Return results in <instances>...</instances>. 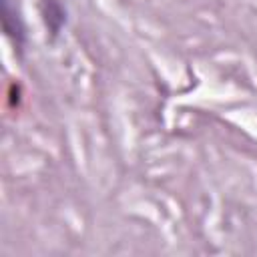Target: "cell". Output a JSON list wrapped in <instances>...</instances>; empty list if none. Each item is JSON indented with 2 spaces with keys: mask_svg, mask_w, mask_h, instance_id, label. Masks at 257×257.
<instances>
[{
  "mask_svg": "<svg viewBox=\"0 0 257 257\" xmlns=\"http://www.w3.org/2000/svg\"><path fill=\"white\" fill-rule=\"evenodd\" d=\"M2 24H4V32L10 38V42L22 50L24 46V24L22 18L18 16L14 4L10 0H2Z\"/></svg>",
  "mask_w": 257,
  "mask_h": 257,
  "instance_id": "cell-1",
  "label": "cell"
},
{
  "mask_svg": "<svg viewBox=\"0 0 257 257\" xmlns=\"http://www.w3.org/2000/svg\"><path fill=\"white\" fill-rule=\"evenodd\" d=\"M42 16H44V24L52 36H56L62 30V26L66 24V12L58 0H44Z\"/></svg>",
  "mask_w": 257,
  "mask_h": 257,
  "instance_id": "cell-2",
  "label": "cell"
}]
</instances>
